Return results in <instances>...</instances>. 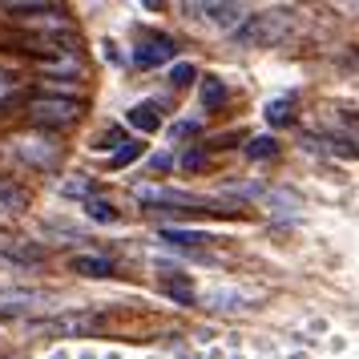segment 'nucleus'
Masks as SVG:
<instances>
[{"label": "nucleus", "instance_id": "obj_1", "mask_svg": "<svg viewBox=\"0 0 359 359\" xmlns=\"http://www.w3.org/2000/svg\"><path fill=\"white\" fill-rule=\"evenodd\" d=\"M287 29H291L287 13H283V8H275V13H246V20L230 36H234V45L262 49V45H278V41L287 36Z\"/></svg>", "mask_w": 359, "mask_h": 359}, {"label": "nucleus", "instance_id": "obj_2", "mask_svg": "<svg viewBox=\"0 0 359 359\" xmlns=\"http://www.w3.org/2000/svg\"><path fill=\"white\" fill-rule=\"evenodd\" d=\"M29 117L45 130H61V126H73L81 117V101L77 97H61V93H45V97L29 101Z\"/></svg>", "mask_w": 359, "mask_h": 359}, {"label": "nucleus", "instance_id": "obj_3", "mask_svg": "<svg viewBox=\"0 0 359 359\" xmlns=\"http://www.w3.org/2000/svg\"><path fill=\"white\" fill-rule=\"evenodd\" d=\"M97 315L93 311H61V315H49V319H41L33 323V335H49V339H61V335H89V331H97Z\"/></svg>", "mask_w": 359, "mask_h": 359}, {"label": "nucleus", "instance_id": "obj_4", "mask_svg": "<svg viewBox=\"0 0 359 359\" xmlns=\"http://www.w3.org/2000/svg\"><path fill=\"white\" fill-rule=\"evenodd\" d=\"M49 303V291L41 287H0V319H20Z\"/></svg>", "mask_w": 359, "mask_h": 359}, {"label": "nucleus", "instance_id": "obj_5", "mask_svg": "<svg viewBox=\"0 0 359 359\" xmlns=\"http://www.w3.org/2000/svg\"><path fill=\"white\" fill-rule=\"evenodd\" d=\"M182 13H186V17H194V20L226 25L230 33L246 20V8H243V4H230V0H210V4H194V0H190V4H182Z\"/></svg>", "mask_w": 359, "mask_h": 359}, {"label": "nucleus", "instance_id": "obj_6", "mask_svg": "<svg viewBox=\"0 0 359 359\" xmlns=\"http://www.w3.org/2000/svg\"><path fill=\"white\" fill-rule=\"evenodd\" d=\"M133 198L142 206H182V210H202V198L186 194V190H170V186H133Z\"/></svg>", "mask_w": 359, "mask_h": 359}, {"label": "nucleus", "instance_id": "obj_7", "mask_svg": "<svg viewBox=\"0 0 359 359\" xmlns=\"http://www.w3.org/2000/svg\"><path fill=\"white\" fill-rule=\"evenodd\" d=\"M174 53H178V45H174L170 36H162V33L142 36V45L133 49V65L137 69H158V65H165V61H174Z\"/></svg>", "mask_w": 359, "mask_h": 359}, {"label": "nucleus", "instance_id": "obj_8", "mask_svg": "<svg viewBox=\"0 0 359 359\" xmlns=\"http://www.w3.org/2000/svg\"><path fill=\"white\" fill-rule=\"evenodd\" d=\"M13 149H17V158H25L29 165H41V170L57 165V158H61V146L49 142V137H17Z\"/></svg>", "mask_w": 359, "mask_h": 359}, {"label": "nucleus", "instance_id": "obj_9", "mask_svg": "<svg viewBox=\"0 0 359 359\" xmlns=\"http://www.w3.org/2000/svg\"><path fill=\"white\" fill-rule=\"evenodd\" d=\"M69 266L85 278H109L114 275V259H105V255H77Z\"/></svg>", "mask_w": 359, "mask_h": 359}, {"label": "nucleus", "instance_id": "obj_10", "mask_svg": "<svg viewBox=\"0 0 359 359\" xmlns=\"http://www.w3.org/2000/svg\"><path fill=\"white\" fill-rule=\"evenodd\" d=\"M29 206V190L13 178H0V214H20Z\"/></svg>", "mask_w": 359, "mask_h": 359}, {"label": "nucleus", "instance_id": "obj_11", "mask_svg": "<svg viewBox=\"0 0 359 359\" xmlns=\"http://www.w3.org/2000/svg\"><path fill=\"white\" fill-rule=\"evenodd\" d=\"M4 13L17 20H41V17H57V13H65L61 4H41V0H29V4H4Z\"/></svg>", "mask_w": 359, "mask_h": 359}, {"label": "nucleus", "instance_id": "obj_12", "mask_svg": "<svg viewBox=\"0 0 359 359\" xmlns=\"http://www.w3.org/2000/svg\"><path fill=\"white\" fill-rule=\"evenodd\" d=\"M198 97H202V109H222L230 93H226V85H222V77L206 73V77H202V85H198Z\"/></svg>", "mask_w": 359, "mask_h": 359}, {"label": "nucleus", "instance_id": "obj_13", "mask_svg": "<svg viewBox=\"0 0 359 359\" xmlns=\"http://www.w3.org/2000/svg\"><path fill=\"white\" fill-rule=\"evenodd\" d=\"M126 121H130L133 130H142V133H154L158 126H162V117H158V105H154V101H137L130 114H126Z\"/></svg>", "mask_w": 359, "mask_h": 359}, {"label": "nucleus", "instance_id": "obj_14", "mask_svg": "<svg viewBox=\"0 0 359 359\" xmlns=\"http://www.w3.org/2000/svg\"><path fill=\"white\" fill-rule=\"evenodd\" d=\"M210 238V234H202V230H186V226H162V243L170 246H202Z\"/></svg>", "mask_w": 359, "mask_h": 359}, {"label": "nucleus", "instance_id": "obj_15", "mask_svg": "<svg viewBox=\"0 0 359 359\" xmlns=\"http://www.w3.org/2000/svg\"><path fill=\"white\" fill-rule=\"evenodd\" d=\"M262 114H266V126L283 130V126H291V121H294V105H291V97H278V101H271Z\"/></svg>", "mask_w": 359, "mask_h": 359}, {"label": "nucleus", "instance_id": "obj_16", "mask_svg": "<svg viewBox=\"0 0 359 359\" xmlns=\"http://www.w3.org/2000/svg\"><path fill=\"white\" fill-rule=\"evenodd\" d=\"M85 214H89L93 222H117V206L109 202V198H101V194H93L89 202H85Z\"/></svg>", "mask_w": 359, "mask_h": 359}, {"label": "nucleus", "instance_id": "obj_17", "mask_svg": "<svg viewBox=\"0 0 359 359\" xmlns=\"http://www.w3.org/2000/svg\"><path fill=\"white\" fill-rule=\"evenodd\" d=\"M4 259H13V262H25V266H33V262L45 259V250L33 243H13V246H4Z\"/></svg>", "mask_w": 359, "mask_h": 359}, {"label": "nucleus", "instance_id": "obj_18", "mask_svg": "<svg viewBox=\"0 0 359 359\" xmlns=\"http://www.w3.org/2000/svg\"><path fill=\"white\" fill-rule=\"evenodd\" d=\"M243 154L246 158H255V162H266V158H275L278 154V142L275 137H250V142L243 146Z\"/></svg>", "mask_w": 359, "mask_h": 359}, {"label": "nucleus", "instance_id": "obj_19", "mask_svg": "<svg viewBox=\"0 0 359 359\" xmlns=\"http://www.w3.org/2000/svg\"><path fill=\"white\" fill-rule=\"evenodd\" d=\"M162 291L170 294V299H178V303H186V307L194 303V287H190L186 278H165V283H162Z\"/></svg>", "mask_w": 359, "mask_h": 359}, {"label": "nucleus", "instance_id": "obj_20", "mask_svg": "<svg viewBox=\"0 0 359 359\" xmlns=\"http://www.w3.org/2000/svg\"><path fill=\"white\" fill-rule=\"evenodd\" d=\"M93 190H97V186H93L89 178H65V182H61V194H65V198H85V202H89Z\"/></svg>", "mask_w": 359, "mask_h": 359}, {"label": "nucleus", "instance_id": "obj_21", "mask_svg": "<svg viewBox=\"0 0 359 359\" xmlns=\"http://www.w3.org/2000/svg\"><path fill=\"white\" fill-rule=\"evenodd\" d=\"M142 142H130V146H117L114 149V158H109V165H114V170H126V165L133 162V158H142Z\"/></svg>", "mask_w": 359, "mask_h": 359}, {"label": "nucleus", "instance_id": "obj_22", "mask_svg": "<svg viewBox=\"0 0 359 359\" xmlns=\"http://www.w3.org/2000/svg\"><path fill=\"white\" fill-rule=\"evenodd\" d=\"M194 77H198V69L190 65V61H178V65L170 69V85H174V89H186Z\"/></svg>", "mask_w": 359, "mask_h": 359}, {"label": "nucleus", "instance_id": "obj_23", "mask_svg": "<svg viewBox=\"0 0 359 359\" xmlns=\"http://www.w3.org/2000/svg\"><path fill=\"white\" fill-rule=\"evenodd\" d=\"M198 130H202L198 121H174V126H170V142H182V137H198Z\"/></svg>", "mask_w": 359, "mask_h": 359}, {"label": "nucleus", "instance_id": "obj_24", "mask_svg": "<svg viewBox=\"0 0 359 359\" xmlns=\"http://www.w3.org/2000/svg\"><path fill=\"white\" fill-rule=\"evenodd\" d=\"M117 142H121V130H105L97 142H93V146H97V149H114Z\"/></svg>", "mask_w": 359, "mask_h": 359}, {"label": "nucleus", "instance_id": "obj_25", "mask_svg": "<svg viewBox=\"0 0 359 359\" xmlns=\"http://www.w3.org/2000/svg\"><path fill=\"white\" fill-rule=\"evenodd\" d=\"M339 126H343V130H347V133H351V137L359 142V117H351V114H347V117H339Z\"/></svg>", "mask_w": 359, "mask_h": 359}, {"label": "nucleus", "instance_id": "obj_26", "mask_svg": "<svg viewBox=\"0 0 359 359\" xmlns=\"http://www.w3.org/2000/svg\"><path fill=\"white\" fill-rule=\"evenodd\" d=\"M13 93H17V85L8 81V77H0V105H4V101H13Z\"/></svg>", "mask_w": 359, "mask_h": 359}]
</instances>
